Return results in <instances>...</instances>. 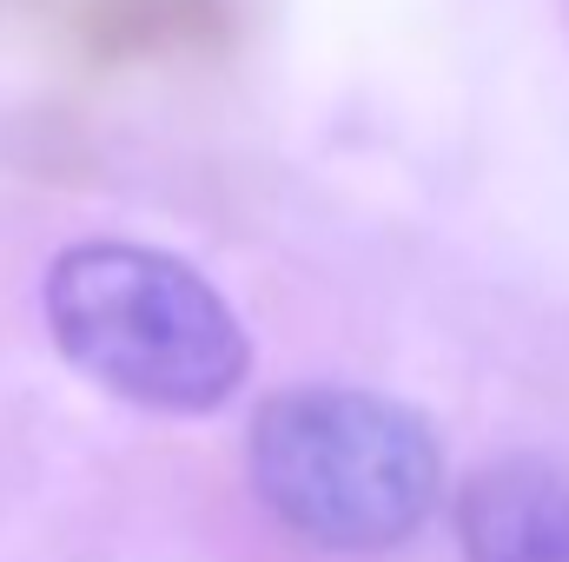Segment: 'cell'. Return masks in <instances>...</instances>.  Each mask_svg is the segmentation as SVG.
<instances>
[{
  "mask_svg": "<svg viewBox=\"0 0 569 562\" xmlns=\"http://www.w3.org/2000/svg\"><path fill=\"white\" fill-rule=\"evenodd\" d=\"M47 331L67 364L146 411H219L252 364L232 304L192 265L127 239H87L53 259Z\"/></svg>",
  "mask_w": 569,
  "mask_h": 562,
  "instance_id": "cell-1",
  "label": "cell"
},
{
  "mask_svg": "<svg viewBox=\"0 0 569 562\" xmlns=\"http://www.w3.org/2000/svg\"><path fill=\"white\" fill-rule=\"evenodd\" d=\"M470 562H569V456H503L457 496Z\"/></svg>",
  "mask_w": 569,
  "mask_h": 562,
  "instance_id": "cell-3",
  "label": "cell"
},
{
  "mask_svg": "<svg viewBox=\"0 0 569 562\" xmlns=\"http://www.w3.org/2000/svg\"><path fill=\"white\" fill-rule=\"evenodd\" d=\"M252 483L305 543L391 550L437 503L443 463L418 411L371 391H279L252 423Z\"/></svg>",
  "mask_w": 569,
  "mask_h": 562,
  "instance_id": "cell-2",
  "label": "cell"
}]
</instances>
